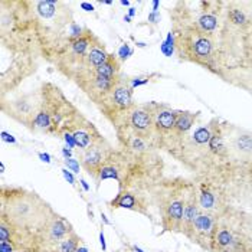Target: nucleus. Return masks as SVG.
<instances>
[{
    "label": "nucleus",
    "mask_w": 252,
    "mask_h": 252,
    "mask_svg": "<svg viewBox=\"0 0 252 252\" xmlns=\"http://www.w3.org/2000/svg\"><path fill=\"white\" fill-rule=\"evenodd\" d=\"M39 55L55 63L65 46L84 33L85 28L75 23L71 6L61 0H29Z\"/></svg>",
    "instance_id": "f257e3e1"
},
{
    "label": "nucleus",
    "mask_w": 252,
    "mask_h": 252,
    "mask_svg": "<svg viewBox=\"0 0 252 252\" xmlns=\"http://www.w3.org/2000/svg\"><path fill=\"white\" fill-rule=\"evenodd\" d=\"M164 173V161L158 152L131 153L114 149L101 167L97 180L114 179L120 192H149Z\"/></svg>",
    "instance_id": "f03ea898"
},
{
    "label": "nucleus",
    "mask_w": 252,
    "mask_h": 252,
    "mask_svg": "<svg viewBox=\"0 0 252 252\" xmlns=\"http://www.w3.org/2000/svg\"><path fill=\"white\" fill-rule=\"evenodd\" d=\"M105 43L97 35L85 28L84 33L72 39L61 52L54 66L61 75L68 78L82 90L93 78L98 68L110 58Z\"/></svg>",
    "instance_id": "7ed1b4c3"
},
{
    "label": "nucleus",
    "mask_w": 252,
    "mask_h": 252,
    "mask_svg": "<svg viewBox=\"0 0 252 252\" xmlns=\"http://www.w3.org/2000/svg\"><path fill=\"white\" fill-rule=\"evenodd\" d=\"M39 90L40 108L31 131L46 136L65 137L87 118L55 84L43 82Z\"/></svg>",
    "instance_id": "20e7f679"
},
{
    "label": "nucleus",
    "mask_w": 252,
    "mask_h": 252,
    "mask_svg": "<svg viewBox=\"0 0 252 252\" xmlns=\"http://www.w3.org/2000/svg\"><path fill=\"white\" fill-rule=\"evenodd\" d=\"M55 214L49 205L33 192L1 186L0 220L28 232L42 233Z\"/></svg>",
    "instance_id": "39448f33"
},
{
    "label": "nucleus",
    "mask_w": 252,
    "mask_h": 252,
    "mask_svg": "<svg viewBox=\"0 0 252 252\" xmlns=\"http://www.w3.org/2000/svg\"><path fill=\"white\" fill-rule=\"evenodd\" d=\"M173 49L180 61L196 63L212 74L220 69L219 39L216 35L205 33L194 26L172 22Z\"/></svg>",
    "instance_id": "423d86ee"
},
{
    "label": "nucleus",
    "mask_w": 252,
    "mask_h": 252,
    "mask_svg": "<svg viewBox=\"0 0 252 252\" xmlns=\"http://www.w3.org/2000/svg\"><path fill=\"white\" fill-rule=\"evenodd\" d=\"M194 188V183L183 179H161L149 190L152 203L160 215L164 231L180 232L186 202Z\"/></svg>",
    "instance_id": "0eeeda50"
},
{
    "label": "nucleus",
    "mask_w": 252,
    "mask_h": 252,
    "mask_svg": "<svg viewBox=\"0 0 252 252\" xmlns=\"http://www.w3.org/2000/svg\"><path fill=\"white\" fill-rule=\"evenodd\" d=\"M38 49L15 42L0 40V95L15 91L38 69Z\"/></svg>",
    "instance_id": "6e6552de"
},
{
    "label": "nucleus",
    "mask_w": 252,
    "mask_h": 252,
    "mask_svg": "<svg viewBox=\"0 0 252 252\" xmlns=\"http://www.w3.org/2000/svg\"><path fill=\"white\" fill-rule=\"evenodd\" d=\"M223 7L225 1L222 0L176 1L169 13L172 22L186 23L205 33L219 36Z\"/></svg>",
    "instance_id": "1a4fd4ad"
},
{
    "label": "nucleus",
    "mask_w": 252,
    "mask_h": 252,
    "mask_svg": "<svg viewBox=\"0 0 252 252\" xmlns=\"http://www.w3.org/2000/svg\"><path fill=\"white\" fill-rule=\"evenodd\" d=\"M133 84L131 79L121 74V77L113 88V91L98 104V110L102 117L114 127V130L121 126L126 117L136 107L133 98Z\"/></svg>",
    "instance_id": "9d476101"
},
{
    "label": "nucleus",
    "mask_w": 252,
    "mask_h": 252,
    "mask_svg": "<svg viewBox=\"0 0 252 252\" xmlns=\"http://www.w3.org/2000/svg\"><path fill=\"white\" fill-rule=\"evenodd\" d=\"M222 131L228 158L235 164L252 163V131L222 121Z\"/></svg>",
    "instance_id": "9b49d317"
},
{
    "label": "nucleus",
    "mask_w": 252,
    "mask_h": 252,
    "mask_svg": "<svg viewBox=\"0 0 252 252\" xmlns=\"http://www.w3.org/2000/svg\"><path fill=\"white\" fill-rule=\"evenodd\" d=\"M40 108V90L22 94L13 99L1 98L0 110L3 114L10 117L12 120L18 121L19 124L25 126L28 130H31L33 121L36 120Z\"/></svg>",
    "instance_id": "f8f14e48"
},
{
    "label": "nucleus",
    "mask_w": 252,
    "mask_h": 252,
    "mask_svg": "<svg viewBox=\"0 0 252 252\" xmlns=\"http://www.w3.org/2000/svg\"><path fill=\"white\" fill-rule=\"evenodd\" d=\"M123 130L128 131L131 134L141 137L147 141H150L158 152V140L156 134L155 120L152 113V105L150 102H143L136 104V107L130 111V114L126 117V120L121 123V126L116 128V131Z\"/></svg>",
    "instance_id": "ddd939ff"
},
{
    "label": "nucleus",
    "mask_w": 252,
    "mask_h": 252,
    "mask_svg": "<svg viewBox=\"0 0 252 252\" xmlns=\"http://www.w3.org/2000/svg\"><path fill=\"white\" fill-rule=\"evenodd\" d=\"M197 196H199V206L200 211L212 214L215 216L222 215L228 206V190L222 183L214 179L202 177L197 186Z\"/></svg>",
    "instance_id": "4468645a"
},
{
    "label": "nucleus",
    "mask_w": 252,
    "mask_h": 252,
    "mask_svg": "<svg viewBox=\"0 0 252 252\" xmlns=\"http://www.w3.org/2000/svg\"><path fill=\"white\" fill-rule=\"evenodd\" d=\"M150 105H152V113H153V120H155L156 134L158 140V150H164L173 136L179 110H173L170 105L164 102L152 101Z\"/></svg>",
    "instance_id": "2eb2a0df"
},
{
    "label": "nucleus",
    "mask_w": 252,
    "mask_h": 252,
    "mask_svg": "<svg viewBox=\"0 0 252 252\" xmlns=\"http://www.w3.org/2000/svg\"><path fill=\"white\" fill-rule=\"evenodd\" d=\"M216 225H218V216L202 211L199 216L196 218L193 226H192L190 232L186 238L190 239L196 245H199L200 248L212 252Z\"/></svg>",
    "instance_id": "dca6fc26"
},
{
    "label": "nucleus",
    "mask_w": 252,
    "mask_h": 252,
    "mask_svg": "<svg viewBox=\"0 0 252 252\" xmlns=\"http://www.w3.org/2000/svg\"><path fill=\"white\" fill-rule=\"evenodd\" d=\"M114 150V147L111 146V143H108L107 140L95 144L87 150H81L78 152V161L81 164V167L94 179H97L98 173L101 170V167L104 166V163L107 161L108 156L111 155V152Z\"/></svg>",
    "instance_id": "f3484780"
},
{
    "label": "nucleus",
    "mask_w": 252,
    "mask_h": 252,
    "mask_svg": "<svg viewBox=\"0 0 252 252\" xmlns=\"http://www.w3.org/2000/svg\"><path fill=\"white\" fill-rule=\"evenodd\" d=\"M71 233H74L72 225L63 216L58 214L52 215V218L49 219V222L46 223V226L40 233L43 242V252L59 244L65 238H68Z\"/></svg>",
    "instance_id": "a211bd4d"
},
{
    "label": "nucleus",
    "mask_w": 252,
    "mask_h": 252,
    "mask_svg": "<svg viewBox=\"0 0 252 252\" xmlns=\"http://www.w3.org/2000/svg\"><path fill=\"white\" fill-rule=\"evenodd\" d=\"M149 192H118L116 199L110 203L111 208L118 209H128L144 216H150V196H147Z\"/></svg>",
    "instance_id": "6ab92c4d"
},
{
    "label": "nucleus",
    "mask_w": 252,
    "mask_h": 252,
    "mask_svg": "<svg viewBox=\"0 0 252 252\" xmlns=\"http://www.w3.org/2000/svg\"><path fill=\"white\" fill-rule=\"evenodd\" d=\"M199 116H200L199 111L193 113V111H180V110H179L177 118H176L173 136L170 138L169 144L166 146L164 152H167L170 156L175 155V152L177 150L180 141L183 140V137L188 136V134L194 128V124H196Z\"/></svg>",
    "instance_id": "aec40b11"
},
{
    "label": "nucleus",
    "mask_w": 252,
    "mask_h": 252,
    "mask_svg": "<svg viewBox=\"0 0 252 252\" xmlns=\"http://www.w3.org/2000/svg\"><path fill=\"white\" fill-rule=\"evenodd\" d=\"M69 134L74 138V143H75L78 152L87 150L95 144L105 141V137L99 133V130L94 126V123H91L88 118H85L81 124H78L77 127L72 130V133H69Z\"/></svg>",
    "instance_id": "412c9836"
},
{
    "label": "nucleus",
    "mask_w": 252,
    "mask_h": 252,
    "mask_svg": "<svg viewBox=\"0 0 252 252\" xmlns=\"http://www.w3.org/2000/svg\"><path fill=\"white\" fill-rule=\"evenodd\" d=\"M218 77L233 87L247 91L252 95V66H232L223 68L218 74Z\"/></svg>",
    "instance_id": "4be33fe9"
},
{
    "label": "nucleus",
    "mask_w": 252,
    "mask_h": 252,
    "mask_svg": "<svg viewBox=\"0 0 252 252\" xmlns=\"http://www.w3.org/2000/svg\"><path fill=\"white\" fill-rule=\"evenodd\" d=\"M202 211L199 206V196H197V186L194 185V188L192 189V192L189 194V199L186 202L185 206V212H183V220H182V229L180 232L183 233L185 236H188L192 226H193L196 218L199 216Z\"/></svg>",
    "instance_id": "5701e85b"
},
{
    "label": "nucleus",
    "mask_w": 252,
    "mask_h": 252,
    "mask_svg": "<svg viewBox=\"0 0 252 252\" xmlns=\"http://www.w3.org/2000/svg\"><path fill=\"white\" fill-rule=\"evenodd\" d=\"M65 163H66V166L69 167V169H72L75 173H79V161L78 160H74V158H66L65 160Z\"/></svg>",
    "instance_id": "b1692460"
},
{
    "label": "nucleus",
    "mask_w": 252,
    "mask_h": 252,
    "mask_svg": "<svg viewBox=\"0 0 252 252\" xmlns=\"http://www.w3.org/2000/svg\"><path fill=\"white\" fill-rule=\"evenodd\" d=\"M127 54H128V46H127V45H124V46L121 48V51H120V57H121L123 59H126L127 58V57H126Z\"/></svg>",
    "instance_id": "393cba45"
},
{
    "label": "nucleus",
    "mask_w": 252,
    "mask_h": 252,
    "mask_svg": "<svg viewBox=\"0 0 252 252\" xmlns=\"http://www.w3.org/2000/svg\"><path fill=\"white\" fill-rule=\"evenodd\" d=\"M63 175H65V177L69 180V183H72V185H74V177H72V175H71L68 170H63Z\"/></svg>",
    "instance_id": "a878e982"
},
{
    "label": "nucleus",
    "mask_w": 252,
    "mask_h": 252,
    "mask_svg": "<svg viewBox=\"0 0 252 252\" xmlns=\"http://www.w3.org/2000/svg\"><path fill=\"white\" fill-rule=\"evenodd\" d=\"M81 6H82V7H84V9H87V10H88V12H93V10H94V7H93V6H91V4H88V3H82V4H81Z\"/></svg>",
    "instance_id": "bb28decb"
},
{
    "label": "nucleus",
    "mask_w": 252,
    "mask_h": 252,
    "mask_svg": "<svg viewBox=\"0 0 252 252\" xmlns=\"http://www.w3.org/2000/svg\"><path fill=\"white\" fill-rule=\"evenodd\" d=\"M99 239H101V247H102V250H105V241H104V233L102 232L99 235Z\"/></svg>",
    "instance_id": "cd10ccee"
},
{
    "label": "nucleus",
    "mask_w": 252,
    "mask_h": 252,
    "mask_svg": "<svg viewBox=\"0 0 252 252\" xmlns=\"http://www.w3.org/2000/svg\"><path fill=\"white\" fill-rule=\"evenodd\" d=\"M40 156V158H43V161H46V163H49L51 160H49V156L48 155H39Z\"/></svg>",
    "instance_id": "c85d7f7f"
},
{
    "label": "nucleus",
    "mask_w": 252,
    "mask_h": 252,
    "mask_svg": "<svg viewBox=\"0 0 252 252\" xmlns=\"http://www.w3.org/2000/svg\"><path fill=\"white\" fill-rule=\"evenodd\" d=\"M78 252H88V251H87V248H84V247H79V248H78Z\"/></svg>",
    "instance_id": "c756f323"
}]
</instances>
